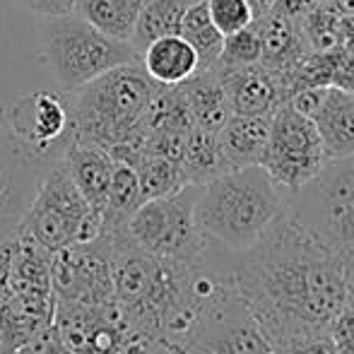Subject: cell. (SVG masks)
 Here are the masks:
<instances>
[{"label": "cell", "mask_w": 354, "mask_h": 354, "mask_svg": "<svg viewBox=\"0 0 354 354\" xmlns=\"http://www.w3.org/2000/svg\"><path fill=\"white\" fill-rule=\"evenodd\" d=\"M234 282L277 354L330 335L350 292L337 258L287 207L236 256Z\"/></svg>", "instance_id": "1"}, {"label": "cell", "mask_w": 354, "mask_h": 354, "mask_svg": "<svg viewBox=\"0 0 354 354\" xmlns=\"http://www.w3.org/2000/svg\"><path fill=\"white\" fill-rule=\"evenodd\" d=\"M282 210V188L258 164L232 169L203 183L196 201V224L210 243L239 256L266 234Z\"/></svg>", "instance_id": "2"}, {"label": "cell", "mask_w": 354, "mask_h": 354, "mask_svg": "<svg viewBox=\"0 0 354 354\" xmlns=\"http://www.w3.org/2000/svg\"><path fill=\"white\" fill-rule=\"evenodd\" d=\"M159 87L162 84L145 73L140 61L94 77L71 99L73 138L102 145L104 149L145 142V111Z\"/></svg>", "instance_id": "3"}, {"label": "cell", "mask_w": 354, "mask_h": 354, "mask_svg": "<svg viewBox=\"0 0 354 354\" xmlns=\"http://www.w3.org/2000/svg\"><path fill=\"white\" fill-rule=\"evenodd\" d=\"M284 207L337 258L354 292V154L328 159L311 181L284 193Z\"/></svg>", "instance_id": "4"}, {"label": "cell", "mask_w": 354, "mask_h": 354, "mask_svg": "<svg viewBox=\"0 0 354 354\" xmlns=\"http://www.w3.org/2000/svg\"><path fill=\"white\" fill-rule=\"evenodd\" d=\"M39 39L44 63L66 94H75L111 68L140 61L131 41L106 37L73 12L44 17Z\"/></svg>", "instance_id": "5"}, {"label": "cell", "mask_w": 354, "mask_h": 354, "mask_svg": "<svg viewBox=\"0 0 354 354\" xmlns=\"http://www.w3.org/2000/svg\"><path fill=\"white\" fill-rule=\"evenodd\" d=\"M19 232L48 253L89 243L102 234V217L77 191L61 157L44 174Z\"/></svg>", "instance_id": "6"}, {"label": "cell", "mask_w": 354, "mask_h": 354, "mask_svg": "<svg viewBox=\"0 0 354 354\" xmlns=\"http://www.w3.org/2000/svg\"><path fill=\"white\" fill-rule=\"evenodd\" d=\"M201 186L186 183L171 196L140 203L118 229L128 243L162 261L196 263L205 251V236L196 224V201Z\"/></svg>", "instance_id": "7"}, {"label": "cell", "mask_w": 354, "mask_h": 354, "mask_svg": "<svg viewBox=\"0 0 354 354\" xmlns=\"http://www.w3.org/2000/svg\"><path fill=\"white\" fill-rule=\"evenodd\" d=\"M176 354H277L272 342L243 304L236 282L207 299Z\"/></svg>", "instance_id": "8"}, {"label": "cell", "mask_w": 354, "mask_h": 354, "mask_svg": "<svg viewBox=\"0 0 354 354\" xmlns=\"http://www.w3.org/2000/svg\"><path fill=\"white\" fill-rule=\"evenodd\" d=\"M326 162L328 154L313 118L282 104L272 113L270 136L261 159L268 176L282 188V193H292L311 181Z\"/></svg>", "instance_id": "9"}, {"label": "cell", "mask_w": 354, "mask_h": 354, "mask_svg": "<svg viewBox=\"0 0 354 354\" xmlns=\"http://www.w3.org/2000/svg\"><path fill=\"white\" fill-rule=\"evenodd\" d=\"M8 123L10 133L37 154L61 157L73 136L71 99L51 89L22 94L8 109Z\"/></svg>", "instance_id": "10"}, {"label": "cell", "mask_w": 354, "mask_h": 354, "mask_svg": "<svg viewBox=\"0 0 354 354\" xmlns=\"http://www.w3.org/2000/svg\"><path fill=\"white\" fill-rule=\"evenodd\" d=\"M56 157H44L12 133H0V243L12 241L19 224Z\"/></svg>", "instance_id": "11"}, {"label": "cell", "mask_w": 354, "mask_h": 354, "mask_svg": "<svg viewBox=\"0 0 354 354\" xmlns=\"http://www.w3.org/2000/svg\"><path fill=\"white\" fill-rule=\"evenodd\" d=\"M227 92L232 113H256L272 116L282 104H287V89L280 75L268 71L263 63L236 68L214 66Z\"/></svg>", "instance_id": "12"}, {"label": "cell", "mask_w": 354, "mask_h": 354, "mask_svg": "<svg viewBox=\"0 0 354 354\" xmlns=\"http://www.w3.org/2000/svg\"><path fill=\"white\" fill-rule=\"evenodd\" d=\"M61 162L68 169L77 191L89 203V207L102 217L104 205H106L113 164H116L111 154H109V149L87 140H75L71 136V140L63 147Z\"/></svg>", "instance_id": "13"}, {"label": "cell", "mask_w": 354, "mask_h": 354, "mask_svg": "<svg viewBox=\"0 0 354 354\" xmlns=\"http://www.w3.org/2000/svg\"><path fill=\"white\" fill-rule=\"evenodd\" d=\"M256 24L258 34H261V63L268 71L280 75L284 82L289 73L299 66V61L306 53H311L306 37L301 32V24L272 12H268L266 17H258Z\"/></svg>", "instance_id": "14"}, {"label": "cell", "mask_w": 354, "mask_h": 354, "mask_svg": "<svg viewBox=\"0 0 354 354\" xmlns=\"http://www.w3.org/2000/svg\"><path fill=\"white\" fill-rule=\"evenodd\" d=\"M311 118L321 133L328 159L354 154V92L328 84Z\"/></svg>", "instance_id": "15"}, {"label": "cell", "mask_w": 354, "mask_h": 354, "mask_svg": "<svg viewBox=\"0 0 354 354\" xmlns=\"http://www.w3.org/2000/svg\"><path fill=\"white\" fill-rule=\"evenodd\" d=\"M272 116H256V113H232L229 121L219 128L217 140L227 159L229 171L243 167H258L266 152L268 136H270Z\"/></svg>", "instance_id": "16"}, {"label": "cell", "mask_w": 354, "mask_h": 354, "mask_svg": "<svg viewBox=\"0 0 354 354\" xmlns=\"http://www.w3.org/2000/svg\"><path fill=\"white\" fill-rule=\"evenodd\" d=\"M178 89H181L183 99L188 104L193 126L210 133H219V128L232 116V106H229L227 92H224V84L217 71L214 68L196 71L191 77L178 84Z\"/></svg>", "instance_id": "17"}, {"label": "cell", "mask_w": 354, "mask_h": 354, "mask_svg": "<svg viewBox=\"0 0 354 354\" xmlns=\"http://www.w3.org/2000/svg\"><path fill=\"white\" fill-rule=\"evenodd\" d=\"M140 63L157 84H181L198 71V56L181 34L154 39L142 48Z\"/></svg>", "instance_id": "18"}, {"label": "cell", "mask_w": 354, "mask_h": 354, "mask_svg": "<svg viewBox=\"0 0 354 354\" xmlns=\"http://www.w3.org/2000/svg\"><path fill=\"white\" fill-rule=\"evenodd\" d=\"M140 8L142 0H73V15L121 41L133 39Z\"/></svg>", "instance_id": "19"}, {"label": "cell", "mask_w": 354, "mask_h": 354, "mask_svg": "<svg viewBox=\"0 0 354 354\" xmlns=\"http://www.w3.org/2000/svg\"><path fill=\"white\" fill-rule=\"evenodd\" d=\"M181 174L183 181L193 183V186H203V183L212 181V178L222 176L224 171H229L227 159L219 147L217 133L203 131V128H193L188 133L186 149L181 157Z\"/></svg>", "instance_id": "20"}, {"label": "cell", "mask_w": 354, "mask_h": 354, "mask_svg": "<svg viewBox=\"0 0 354 354\" xmlns=\"http://www.w3.org/2000/svg\"><path fill=\"white\" fill-rule=\"evenodd\" d=\"M140 203L142 196L136 169L126 162H116L113 164L111 183H109L106 205H104L102 212V234L118 232L128 222V217L140 207Z\"/></svg>", "instance_id": "21"}, {"label": "cell", "mask_w": 354, "mask_h": 354, "mask_svg": "<svg viewBox=\"0 0 354 354\" xmlns=\"http://www.w3.org/2000/svg\"><path fill=\"white\" fill-rule=\"evenodd\" d=\"M196 0H142L136 32H133L131 39V44L138 48V53H142V48L147 44H152L154 39L178 34L183 15H186V10Z\"/></svg>", "instance_id": "22"}, {"label": "cell", "mask_w": 354, "mask_h": 354, "mask_svg": "<svg viewBox=\"0 0 354 354\" xmlns=\"http://www.w3.org/2000/svg\"><path fill=\"white\" fill-rule=\"evenodd\" d=\"M178 34H181V37L191 44L193 51H196L198 71H207V68H212L214 63L219 61L224 34L214 27L210 12H207L205 0H196V3L186 10Z\"/></svg>", "instance_id": "23"}, {"label": "cell", "mask_w": 354, "mask_h": 354, "mask_svg": "<svg viewBox=\"0 0 354 354\" xmlns=\"http://www.w3.org/2000/svg\"><path fill=\"white\" fill-rule=\"evenodd\" d=\"M133 169H136V174H138L142 203L154 201V198L171 196V193L181 191V188L186 186L181 167H178L176 162H169V159H164V157H157V154L145 152Z\"/></svg>", "instance_id": "24"}, {"label": "cell", "mask_w": 354, "mask_h": 354, "mask_svg": "<svg viewBox=\"0 0 354 354\" xmlns=\"http://www.w3.org/2000/svg\"><path fill=\"white\" fill-rule=\"evenodd\" d=\"M301 32L311 51H335L345 41V19L328 8L326 0L301 19Z\"/></svg>", "instance_id": "25"}, {"label": "cell", "mask_w": 354, "mask_h": 354, "mask_svg": "<svg viewBox=\"0 0 354 354\" xmlns=\"http://www.w3.org/2000/svg\"><path fill=\"white\" fill-rule=\"evenodd\" d=\"M251 63H261V34H258L256 19L248 27L224 37L222 53H219V61L214 66L236 68V66H251Z\"/></svg>", "instance_id": "26"}, {"label": "cell", "mask_w": 354, "mask_h": 354, "mask_svg": "<svg viewBox=\"0 0 354 354\" xmlns=\"http://www.w3.org/2000/svg\"><path fill=\"white\" fill-rule=\"evenodd\" d=\"M207 12H210L214 27L227 37L232 32L248 27V24L256 19L248 0H205Z\"/></svg>", "instance_id": "27"}, {"label": "cell", "mask_w": 354, "mask_h": 354, "mask_svg": "<svg viewBox=\"0 0 354 354\" xmlns=\"http://www.w3.org/2000/svg\"><path fill=\"white\" fill-rule=\"evenodd\" d=\"M330 337L337 347V354H354V292H347L345 304L333 321Z\"/></svg>", "instance_id": "28"}, {"label": "cell", "mask_w": 354, "mask_h": 354, "mask_svg": "<svg viewBox=\"0 0 354 354\" xmlns=\"http://www.w3.org/2000/svg\"><path fill=\"white\" fill-rule=\"evenodd\" d=\"M12 3L39 17H58L73 12V0H12Z\"/></svg>", "instance_id": "29"}, {"label": "cell", "mask_w": 354, "mask_h": 354, "mask_svg": "<svg viewBox=\"0 0 354 354\" xmlns=\"http://www.w3.org/2000/svg\"><path fill=\"white\" fill-rule=\"evenodd\" d=\"M321 0H272V15H280L284 19H292V22H299L311 12Z\"/></svg>", "instance_id": "30"}, {"label": "cell", "mask_w": 354, "mask_h": 354, "mask_svg": "<svg viewBox=\"0 0 354 354\" xmlns=\"http://www.w3.org/2000/svg\"><path fill=\"white\" fill-rule=\"evenodd\" d=\"M282 354H337V347L333 342L330 335L326 337H318V340H311V342H304V345L294 347L289 352H282Z\"/></svg>", "instance_id": "31"}, {"label": "cell", "mask_w": 354, "mask_h": 354, "mask_svg": "<svg viewBox=\"0 0 354 354\" xmlns=\"http://www.w3.org/2000/svg\"><path fill=\"white\" fill-rule=\"evenodd\" d=\"M326 3H328V8L340 15L342 19L354 17V0H326Z\"/></svg>", "instance_id": "32"}, {"label": "cell", "mask_w": 354, "mask_h": 354, "mask_svg": "<svg viewBox=\"0 0 354 354\" xmlns=\"http://www.w3.org/2000/svg\"><path fill=\"white\" fill-rule=\"evenodd\" d=\"M248 5H251L253 15H256V19H258V17H266V15L270 12L272 0H248Z\"/></svg>", "instance_id": "33"}, {"label": "cell", "mask_w": 354, "mask_h": 354, "mask_svg": "<svg viewBox=\"0 0 354 354\" xmlns=\"http://www.w3.org/2000/svg\"><path fill=\"white\" fill-rule=\"evenodd\" d=\"M0 354H5V337H3V330H0Z\"/></svg>", "instance_id": "34"}]
</instances>
